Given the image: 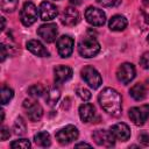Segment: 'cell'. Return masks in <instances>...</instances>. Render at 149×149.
<instances>
[{"label":"cell","mask_w":149,"mask_h":149,"mask_svg":"<svg viewBox=\"0 0 149 149\" xmlns=\"http://www.w3.org/2000/svg\"><path fill=\"white\" fill-rule=\"evenodd\" d=\"M101 108L112 116H119L122 112V98L120 93L112 88L105 87L98 97Z\"/></svg>","instance_id":"cell-1"},{"label":"cell","mask_w":149,"mask_h":149,"mask_svg":"<svg viewBox=\"0 0 149 149\" xmlns=\"http://www.w3.org/2000/svg\"><path fill=\"white\" fill-rule=\"evenodd\" d=\"M99 51H100V44L92 36H86V37L81 38L78 43V52L81 57L92 58Z\"/></svg>","instance_id":"cell-2"},{"label":"cell","mask_w":149,"mask_h":149,"mask_svg":"<svg viewBox=\"0 0 149 149\" xmlns=\"http://www.w3.org/2000/svg\"><path fill=\"white\" fill-rule=\"evenodd\" d=\"M38 14H40V12L37 10L36 6L33 2L27 1L23 3V6L20 10V20L23 26L29 27L36 22Z\"/></svg>","instance_id":"cell-3"},{"label":"cell","mask_w":149,"mask_h":149,"mask_svg":"<svg viewBox=\"0 0 149 149\" xmlns=\"http://www.w3.org/2000/svg\"><path fill=\"white\" fill-rule=\"evenodd\" d=\"M80 74H81V78L85 80V83L93 90L98 88L102 84V78H101L100 73L93 66L87 65V66L83 68L80 71Z\"/></svg>","instance_id":"cell-4"},{"label":"cell","mask_w":149,"mask_h":149,"mask_svg":"<svg viewBox=\"0 0 149 149\" xmlns=\"http://www.w3.org/2000/svg\"><path fill=\"white\" fill-rule=\"evenodd\" d=\"M78 135H79V133H78L77 127H74L72 125H68L56 133V140L58 141L59 144L66 146V144L73 142L74 140H77Z\"/></svg>","instance_id":"cell-5"},{"label":"cell","mask_w":149,"mask_h":149,"mask_svg":"<svg viewBox=\"0 0 149 149\" xmlns=\"http://www.w3.org/2000/svg\"><path fill=\"white\" fill-rule=\"evenodd\" d=\"M128 116L134 125L142 126L149 118V105H141V106L132 107L129 109Z\"/></svg>","instance_id":"cell-6"},{"label":"cell","mask_w":149,"mask_h":149,"mask_svg":"<svg viewBox=\"0 0 149 149\" xmlns=\"http://www.w3.org/2000/svg\"><path fill=\"white\" fill-rule=\"evenodd\" d=\"M85 19L90 24H92L94 27H100L105 23L106 15L102 12V9L91 6L85 10Z\"/></svg>","instance_id":"cell-7"},{"label":"cell","mask_w":149,"mask_h":149,"mask_svg":"<svg viewBox=\"0 0 149 149\" xmlns=\"http://www.w3.org/2000/svg\"><path fill=\"white\" fill-rule=\"evenodd\" d=\"M136 71L132 63H122L116 70V78L122 84H128L135 78Z\"/></svg>","instance_id":"cell-8"},{"label":"cell","mask_w":149,"mask_h":149,"mask_svg":"<svg viewBox=\"0 0 149 149\" xmlns=\"http://www.w3.org/2000/svg\"><path fill=\"white\" fill-rule=\"evenodd\" d=\"M92 139L98 146L106 147V148L113 147L115 142V137L113 136L111 130H106V129H97L92 134Z\"/></svg>","instance_id":"cell-9"},{"label":"cell","mask_w":149,"mask_h":149,"mask_svg":"<svg viewBox=\"0 0 149 149\" xmlns=\"http://www.w3.org/2000/svg\"><path fill=\"white\" fill-rule=\"evenodd\" d=\"M23 107L26 108V113H27V116L30 121L33 122H36L38 120H41V118L43 116V108L40 104H37L36 101L34 100H30V99H26L23 101Z\"/></svg>","instance_id":"cell-10"},{"label":"cell","mask_w":149,"mask_h":149,"mask_svg":"<svg viewBox=\"0 0 149 149\" xmlns=\"http://www.w3.org/2000/svg\"><path fill=\"white\" fill-rule=\"evenodd\" d=\"M73 40L69 35H63L57 40V51L61 57L66 58L73 51Z\"/></svg>","instance_id":"cell-11"},{"label":"cell","mask_w":149,"mask_h":149,"mask_svg":"<svg viewBox=\"0 0 149 149\" xmlns=\"http://www.w3.org/2000/svg\"><path fill=\"white\" fill-rule=\"evenodd\" d=\"M57 26L55 23H45L40 26V28L37 29V34L38 36L47 43H51L56 40L57 37Z\"/></svg>","instance_id":"cell-12"},{"label":"cell","mask_w":149,"mask_h":149,"mask_svg":"<svg viewBox=\"0 0 149 149\" xmlns=\"http://www.w3.org/2000/svg\"><path fill=\"white\" fill-rule=\"evenodd\" d=\"M38 12H40V17H41V20H43V21H51V20H54V19L57 16V14H58L57 7H56L54 3L49 2V1H43V2H41L40 8H38Z\"/></svg>","instance_id":"cell-13"},{"label":"cell","mask_w":149,"mask_h":149,"mask_svg":"<svg viewBox=\"0 0 149 149\" xmlns=\"http://www.w3.org/2000/svg\"><path fill=\"white\" fill-rule=\"evenodd\" d=\"M61 22L66 27H73L79 22V13L74 7H66L62 15Z\"/></svg>","instance_id":"cell-14"},{"label":"cell","mask_w":149,"mask_h":149,"mask_svg":"<svg viewBox=\"0 0 149 149\" xmlns=\"http://www.w3.org/2000/svg\"><path fill=\"white\" fill-rule=\"evenodd\" d=\"M111 133L115 137V140L119 141H127L130 137V129L129 127L123 122H118L111 127Z\"/></svg>","instance_id":"cell-15"},{"label":"cell","mask_w":149,"mask_h":149,"mask_svg":"<svg viewBox=\"0 0 149 149\" xmlns=\"http://www.w3.org/2000/svg\"><path fill=\"white\" fill-rule=\"evenodd\" d=\"M54 73H55V83L58 85L68 81L72 77V70L65 65L56 66L54 70Z\"/></svg>","instance_id":"cell-16"},{"label":"cell","mask_w":149,"mask_h":149,"mask_svg":"<svg viewBox=\"0 0 149 149\" xmlns=\"http://www.w3.org/2000/svg\"><path fill=\"white\" fill-rule=\"evenodd\" d=\"M26 47L27 49L36 55V56H40V57H48L49 56V51L45 49V47L37 40H29L27 43H26Z\"/></svg>","instance_id":"cell-17"},{"label":"cell","mask_w":149,"mask_h":149,"mask_svg":"<svg viewBox=\"0 0 149 149\" xmlns=\"http://www.w3.org/2000/svg\"><path fill=\"white\" fill-rule=\"evenodd\" d=\"M95 115V108L88 102H84L79 106V116L83 122H90Z\"/></svg>","instance_id":"cell-18"},{"label":"cell","mask_w":149,"mask_h":149,"mask_svg":"<svg viewBox=\"0 0 149 149\" xmlns=\"http://www.w3.org/2000/svg\"><path fill=\"white\" fill-rule=\"evenodd\" d=\"M108 27L113 31H121L127 27V19L123 15H114L111 17Z\"/></svg>","instance_id":"cell-19"},{"label":"cell","mask_w":149,"mask_h":149,"mask_svg":"<svg viewBox=\"0 0 149 149\" xmlns=\"http://www.w3.org/2000/svg\"><path fill=\"white\" fill-rule=\"evenodd\" d=\"M59 98H61V91H59L58 87L51 86V87H49V88L45 91V97H44V99H45V101H47V104H48L49 106L56 105V104L58 102Z\"/></svg>","instance_id":"cell-20"},{"label":"cell","mask_w":149,"mask_h":149,"mask_svg":"<svg viewBox=\"0 0 149 149\" xmlns=\"http://www.w3.org/2000/svg\"><path fill=\"white\" fill-rule=\"evenodd\" d=\"M129 94H130V97L133 99H135L137 101L139 100H143L146 98V95H147V90H146V87H144L143 84L137 83V84H135V85H133L130 87Z\"/></svg>","instance_id":"cell-21"},{"label":"cell","mask_w":149,"mask_h":149,"mask_svg":"<svg viewBox=\"0 0 149 149\" xmlns=\"http://www.w3.org/2000/svg\"><path fill=\"white\" fill-rule=\"evenodd\" d=\"M34 142L40 147H49L51 144L50 135L47 132H38L34 135Z\"/></svg>","instance_id":"cell-22"},{"label":"cell","mask_w":149,"mask_h":149,"mask_svg":"<svg viewBox=\"0 0 149 149\" xmlns=\"http://www.w3.org/2000/svg\"><path fill=\"white\" fill-rule=\"evenodd\" d=\"M13 130H14V134H15V135H19V136L26 134L27 125H26V121H24L21 116H19V118L15 120L14 126H13Z\"/></svg>","instance_id":"cell-23"},{"label":"cell","mask_w":149,"mask_h":149,"mask_svg":"<svg viewBox=\"0 0 149 149\" xmlns=\"http://www.w3.org/2000/svg\"><path fill=\"white\" fill-rule=\"evenodd\" d=\"M19 0H0V7L5 13H12L16 9Z\"/></svg>","instance_id":"cell-24"},{"label":"cell","mask_w":149,"mask_h":149,"mask_svg":"<svg viewBox=\"0 0 149 149\" xmlns=\"http://www.w3.org/2000/svg\"><path fill=\"white\" fill-rule=\"evenodd\" d=\"M44 93V87L41 84H34L28 88V94L31 98H40Z\"/></svg>","instance_id":"cell-25"},{"label":"cell","mask_w":149,"mask_h":149,"mask_svg":"<svg viewBox=\"0 0 149 149\" xmlns=\"http://www.w3.org/2000/svg\"><path fill=\"white\" fill-rule=\"evenodd\" d=\"M14 95V92L10 87H7V86H2L1 87V104L2 105H6Z\"/></svg>","instance_id":"cell-26"},{"label":"cell","mask_w":149,"mask_h":149,"mask_svg":"<svg viewBox=\"0 0 149 149\" xmlns=\"http://www.w3.org/2000/svg\"><path fill=\"white\" fill-rule=\"evenodd\" d=\"M30 142L28 141V140H26V139H20V140H15V141H13L12 143H10V148H13V149H28V148H30Z\"/></svg>","instance_id":"cell-27"},{"label":"cell","mask_w":149,"mask_h":149,"mask_svg":"<svg viewBox=\"0 0 149 149\" xmlns=\"http://www.w3.org/2000/svg\"><path fill=\"white\" fill-rule=\"evenodd\" d=\"M76 92H77V95H78L81 100H84V101H88V100L91 99V97H92L90 90H87L86 87H78V88L76 90Z\"/></svg>","instance_id":"cell-28"},{"label":"cell","mask_w":149,"mask_h":149,"mask_svg":"<svg viewBox=\"0 0 149 149\" xmlns=\"http://www.w3.org/2000/svg\"><path fill=\"white\" fill-rule=\"evenodd\" d=\"M97 2L102 7H115L120 5L121 0H97Z\"/></svg>","instance_id":"cell-29"},{"label":"cell","mask_w":149,"mask_h":149,"mask_svg":"<svg viewBox=\"0 0 149 149\" xmlns=\"http://www.w3.org/2000/svg\"><path fill=\"white\" fill-rule=\"evenodd\" d=\"M140 64L143 69H149V51L144 52L140 58Z\"/></svg>","instance_id":"cell-30"},{"label":"cell","mask_w":149,"mask_h":149,"mask_svg":"<svg viewBox=\"0 0 149 149\" xmlns=\"http://www.w3.org/2000/svg\"><path fill=\"white\" fill-rule=\"evenodd\" d=\"M9 136H10L9 128L6 127V126H2L1 130H0V139H1V141H6L7 139H9Z\"/></svg>","instance_id":"cell-31"},{"label":"cell","mask_w":149,"mask_h":149,"mask_svg":"<svg viewBox=\"0 0 149 149\" xmlns=\"http://www.w3.org/2000/svg\"><path fill=\"white\" fill-rule=\"evenodd\" d=\"M143 16L146 21L149 23V0H143V9H142Z\"/></svg>","instance_id":"cell-32"},{"label":"cell","mask_w":149,"mask_h":149,"mask_svg":"<svg viewBox=\"0 0 149 149\" xmlns=\"http://www.w3.org/2000/svg\"><path fill=\"white\" fill-rule=\"evenodd\" d=\"M139 141L143 144V146H148L149 144V134L148 133H141L139 135Z\"/></svg>","instance_id":"cell-33"},{"label":"cell","mask_w":149,"mask_h":149,"mask_svg":"<svg viewBox=\"0 0 149 149\" xmlns=\"http://www.w3.org/2000/svg\"><path fill=\"white\" fill-rule=\"evenodd\" d=\"M0 50H1V62H3L5 58H6V56H7V51H6L5 44H1L0 45Z\"/></svg>","instance_id":"cell-34"},{"label":"cell","mask_w":149,"mask_h":149,"mask_svg":"<svg viewBox=\"0 0 149 149\" xmlns=\"http://www.w3.org/2000/svg\"><path fill=\"white\" fill-rule=\"evenodd\" d=\"M74 147H76V148H80V147H91V144L85 143V142H80V143H77Z\"/></svg>","instance_id":"cell-35"},{"label":"cell","mask_w":149,"mask_h":149,"mask_svg":"<svg viewBox=\"0 0 149 149\" xmlns=\"http://www.w3.org/2000/svg\"><path fill=\"white\" fill-rule=\"evenodd\" d=\"M83 2V0H70V3L71 5H74V6H78Z\"/></svg>","instance_id":"cell-36"},{"label":"cell","mask_w":149,"mask_h":149,"mask_svg":"<svg viewBox=\"0 0 149 149\" xmlns=\"http://www.w3.org/2000/svg\"><path fill=\"white\" fill-rule=\"evenodd\" d=\"M5 26H6V21H5V17H1V29H2V30L5 29Z\"/></svg>","instance_id":"cell-37"},{"label":"cell","mask_w":149,"mask_h":149,"mask_svg":"<svg viewBox=\"0 0 149 149\" xmlns=\"http://www.w3.org/2000/svg\"><path fill=\"white\" fill-rule=\"evenodd\" d=\"M148 41H149V36H148Z\"/></svg>","instance_id":"cell-38"}]
</instances>
